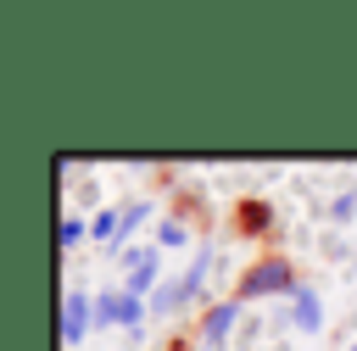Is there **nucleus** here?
<instances>
[{"mask_svg": "<svg viewBox=\"0 0 357 351\" xmlns=\"http://www.w3.org/2000/svg\"><path fill=\"white\" fill-rule=\"evenodd\" d=\"M117 306H123V295H100V301H95V312H100L95 323H117Z\"/></svg>", "mask_w": 357, "mask_h": 351, "instance_id": "nucleus-8", "label": "nucleus"}, {"mask_svg": "<svg viewBox=\"0 0 357 351\" xmlns=\"http://www.w3.org/2000/svg\"><path fill=\"white\" fill-rule=\"evenodd\" d=\"M84 329H89V295H78V290H73V295L61 301V340H67V345H78V340H84Z\"/></svg>", "mask_w": 357, "mask_h": 351, "instance_id": "nucleus-2", "label": "nucleus"}, {"mask_svg": "<svg viewBox=\"0 0 357 351\" xmlns=\"http://www.w3.org/2000/svg\"><path fill=\"white\" fill-rule=\"evenodd\" d=\"M346 351H357V340H351V345H346Z\"/></svg>", "mask_w": 357, "mask_h": 351, "instance_id": "nucleus-11", "label": "nucleus"}, {"mask_svg": "<svg viewBox=\"0 0 357 351\" xmlns=\"http://www.w3.org/2000/svg\"><path fill=\"white\" fill-rule=\"evenodd\" d=\"M95 234L112 240V234H117V212H100V217H95Z\"/></svg>", "mask_w": 357, "mask_h": 351, "instance_id": "nucleus-10", "label": "nucleus"}, {"mask_svg": "<svg viewBox=\"0 0 357 351\" xmlns=\"http://www.w3.org/2000/svg\"><path fill=\"white\" fill-rule=\"evenodd\" d=\"M56 240H61V245H78V240H84V223H78V217H67V223H61V234H56Z\"/></svg>", "mask_w": 357, "mask_h": 351, "instance_id": "nucleus-9", "label": "nucleus"}, {"mask_svg": "<svg viewBox=\"0 0 357 351\" xmlns=\"http://www.w3.org/2000/svg\"><path fill=\"white\" fill-rule=\"evenodd\" d=\"M279 290H290L296 295V279H290V262H262V267H251L245 273V284H240V301H257V295H279Z\"/></svg>", "mask_w": 357, "mask_h": 351, "instance_id": "nucleus-1", "label": "nucleus"}, {"mask_svg": "<svg viewBox=\"0 0 357 351\" xmlns=\"http://www.w3.org/2000/svg\"><path fill=\"white\" fill-rule=\"evenodd\" d=\"M296 329H301V334H318V329H324V301H318V290H307V284H296Z\"/></svg>", "mask_w": 357, "mask_h": 351, "instance_id": "nucleus-3", "label": "nucleus"}, {"mask_svg": "<svg viewBox=\"0 0 357 351\" xmlns=\"http://www.w3.org/2000/svg\"><path fill=\"white\" fill-rule=\"evenodd\" d=\"M234 312H240L234 301L212 306V312H206V323H201V345H223V340H229V329H234Z\"/></svg>", "mask_w": 357, "mask_h": 351, "instance_id": "nucleus-4", "label": "nucleus"}, {"mask_svg": "<svg viewBox=\"0 0 357 351\" xmlns=\"http://www.w3.org/2000/svg\"><path fill=\"white\" fill-rule=\"evenodd\" d=\"M145 312H151V306H145L139 295H123V306H117V323H128V329H134V323H139Z\"/></svg>", "mask_w": 357, "mask_h": 351, "instance_id": "nucleus-7", "label": "nucleus"}, {"mask_svg": "<svg viewBox=\"0 0 357 351\" xmlns=\"http://www.w3.org/2000/svg\"><path fill=\"white\" fill-rule=\"evenodd\" d=\"M151 284H156V262H151V251H145V256H139V273H128V295H145Z\"/></svg>", "mask_w": 357, "mask_h": 351, "instance_id": "nucleus-5", "label": "nucleus"}, {"mask_svg": "<svg viewBox=\"0 0 357 351\" xmlns=\"http://www.w3.org/2000/svg\"><path fill=\"white\" fill-rule=\"evenodd\" d=\"M173 306H184V284H162V290L151 295V312H156V318L173 312Z\"/></svg>", "mask_w": 357, "mask_h": 351, "instance_id": "nucleus-6", "label": "nucleus"}]
</instances>
